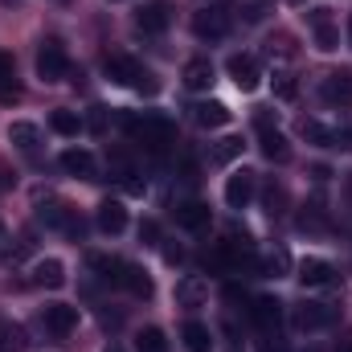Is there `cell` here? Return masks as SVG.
Instances as JSON below:
<instances>
[{
	"label": "cell",
	"mask_w": 352,
	"mask_h": 352,
	"mask_svg": "<svg viewBox=\"0 0 352 352\" xmlns=\"http://www.w3.org/2000/svg\"><path fill=\"white\" fill-rule=\"evenodd\" d=\"M21 98V82H16V66H12V54L0 50V102H16Z\"/></svg>",
	"instance_id": "obj_21"
},
{
	"label": "cell",
	"mask_w": 352,
	"mask_h": 352,
	"mask_svg": "<svg viewBox=\"0 0 352 352\" xmlns=\"http://www.w3.org/2000/svg\"><path fill=\"white\" fill-rule=\"evenodd\" d=\"M135 352H168V336L160 328H140L135 332Z\"/></svg>",
	"instance_id": "obj_27"
},
{
	"label": "cell",
	"mask_w": 352,
	"mask_h": 352,
	"mask_svg": "<svg viewBox=\"0 0 352 352\" xmlns=\"http://www.w3.org/2000/svg\"><path fill=\"white\" fill-rule=\"evenodd\" d=\"M316 29V45L324 50V54H332L336 45H340V33H336V25L332 21H324V25H311Z\"/></svg>",
	"instance_id": "obj_33"
},
{
	"label": "cell",
	"mask_w": 352,
	"mask_h": 352,
	"mask_svg": "<svg viewBox=\"0 0 352 352\" xmlns=\"http://www.w3.org/2000/svg\"><path fill=\"white\" fill-rule=\"evenodd\" d=\"M295 278H299L303 287H332V283H336V266L328 263V258H303Z\"/></svg>",
	"instance_id": "obj_12"
},
{
	"label": "cell",
	"mask_w": 352,
	"mask_h": 352,
	"mask_svg": "<svg viewBox=\"0 0 352 352\" xmlns=\"http://www.w3.org/2000/svg\"><path fill=\"white\" fill-rule=\"evenodd\" d=\"M107 78L115 82V87H131L140 90V94H156L160 90V82H156V74L152 70H144L135 58H127V54H107Z\"/></svg>",
	"instance_id": "obj_1"
},
{
	"label": "cell",
	"mask_w": 352,
	"mask_h": 352,
	"mask_svg": "<svg viewBox=\"0 0 352 352\" xmlns=\"http://www.w3.org/2000/svg\"><path fill=\"white\" fill-rule=\"evenodd\" d=\"M164 258H168V263H184V250H180V246H168Z\"/></svg>",
	"instance_id": "obj_38"
},
{
	"label": "cell",
	"mask_w": 352,
	"mask_h": 352,
	"mask_svg": "<svg viewBox=\"0 0 352 352\" xmlns=\"http://www.w3.org/2000/svg\"><path fill=\"white\" fill-rule=\"evenodd\" d=\"M254 188H258V180L250 168H238V173L226 180V205L230 209H246L250 201H254Z\"/></svg>",
	"instance_id": "obj_9"
},
{
	"label": "cell",
	"mask_w": 352,
	"mask_h": 352,
	"mask_svg": "<svg viewBox=\"0 0 352 352\" xmlns=\"http://www.w3.org/2000/svg\"><path fill=\"white\" fill-rule=\"evenodd\" d=\"M37 221H45L50 230H66V234L82 238V221H78V213H74L66 201H50V205H41V209H37Z\"/></svg>",
	"instance_id": "obj_6"
},
{
	"label": "cell",
	"mask_w": 352,
	"mask_h": 352,
	"mask_svg": "<svg viewBox=\"0 0 352 352\" xmlns=\"http://www.w3.org/2000/svg\"><path fill=\"white\" fill-rule=\"evenodd\" d=\"M107 352H119V349H107Z\"/></svg>",
	"instance_id": "obj_44"
},
{
	"label": "cell",
	"mask_w": 352,
	"mask_h": 352,
	"mask_svg": "<svg viewBox=\"0 0 352 352\" xmlns=\"http://www.w3.org/2000/svg\"><path fill=\"white\" fill-rule=\"evenodd\" d=\"M299 131H303L307 144H316V148H332V127H324L320 119H303Z\"/></svg>",
	"instance_id": "obj_28"
},
{
	"label": "cell",
	"mask_w": 352,
	"mask_h": 352,
	"mask_svg": "<svg viewBox=\"0 0 352 352\" xmlns=\"http://www.w3.org/2000/svg\"><path fill=\"white\" fill-rule=\"evenodd\" d=\"M192 111H197V123H201V127H226V123L234 119V111H230L226 102H217V98H209V102H197Z\"/></svg>",
	"instance_id": "obj_19"
},
{
	"label": "cell",
	"mask_w": 352,
	"mask_h": 352,
	"mask_svg": "<svg viewBox=\"0 0 352 352\" xmlns=\"http://www.w3.org/2000/svg\"><path fill=\"white\" fill-rule=\"evenodd\" d=\"M287 4H307V0H287Z\"/></svg>",
	"instance_id": "obj_42"
},
{
	"label": "cell",
	"mask_w": 352,
	"mask_h": 352,
	"mask_svg": "<svg viewBox=\"0 0 352 352\" xmlns=\"http://www.w3.org/2000/svg\"><path fill=\"white\" fill-rule=\"evenodd\" d=\"M258 148H263L266 160H287V156H291V148H287V135L270 127V115H266V111L258 115Z\"/></svg>",
	"instance_id": "obj_11"
},
{
	"label": "cell",
	"mask_w": 352,
	"mask_h": 352,
	"mask_svg": "<svg viewBox=\"0 0 352 352\" xmlns=\"http://www.w3.org/2000/svg\"><path fill=\"white\" fill-rule=\"evenodd\" d=\"M226 70H230V78H234V87L238 90H258V82H263V74H258V62L254 58H246V54H234L230 62H226Z\"/></svg>",
	"instance_id": "obj_10"
},
{
	"label": "cell",
	"mask_w": 352,
	"mask_h": 352,
	"mask_svg": "<svg viewBox=\"0 0 352 352\" xmlns=\"http://www.w3.org/2000/svg\"><path fill=\"white\" fill-rule=\"evenodd\" d=\"M180 336H184V349L188 352H209L213 349V336H209V328H205L201 320H188Z\"/></svg>",
	"instance_id": "obj_23"
},
{
	"label": "cell",
	"mask_w": 352,
	"mask_h": 352,
	"mask_svg": "<svg viewBox=\"0 0 352 352\" xmlns=\"http://www.w3.org/2000/svg\"><path fill=\"white\" fill-rule=\"evenodd\" d=\"M87 263L102 283H115V287H119V278H123V263H119V258H111V254H90Z\"/></svg>",
	"instance_id": "obj_24"
},
{
	"label": "cell",
	"mask_w": 352,
	"mask_h": 352,
	"mask_svg": "<svg viewBox=\"0 0 352 352\" xmlns=\"http://www.w3.org/2000/svg\"><path fill=\"white\" fill-rule=\"evenodd\" d=\"M242 148H246V144H242L238 135H226V140H217V144H213V164H234V160L242 156Z\"/></svg>",
	"instance_id": "obj_29"
},
{
	"label": "cell",
	"mask_w": 352,
	"mask_h": 352,
	"mask_svg": "<svg viewBox=\"0 0 352 352\" xmlns=\"http://www.w3.org/2000/svg\"><path fill=\"white\" fill-rule=\"evenodd\" d=\"M176 221L197 234V230L209 226V205H201V201H180V205H176Z\"/></svg>",
	"instance_id": "obj_20"
},
{
	"label": "cell",
	"mask_w": 352,
	"mask_h": 352,
	"mask_svg": "<svg viewBox=\"0 0 352 352\" xmlns=\"http://www.w3.org/2000/svg\"><path fill=\"white\" fill-rule=\"evenodd\" d=\"M50 127H54L58 135H66V140H70V135H78V131H82V119H78L74 111H54V115H50Z\"/></svg>",
	"instance_id": "obj_30"
},
{
	"label": "cell",
	"mask_w": 352,
	"mask_h": 352,
	"mask_svg": "<svg viewBox=\"0 0 352 352\" xmlns=\"http://www.w3.org/2000/svg\"><path fill=\"white\" fill-rule=\"evenodd\" d=\"M127 131L148 148V152H164L168 144L176 140V127H173V119H164V115H144V119H127Z\"/></svg>",
	"instance_id": "obj_2"
},
{
	"label": "cell",
	"mask_w": 352,
	"mask_h": 352,
	"mask_svg": "<svg viewBox=\"0 0 352 352\" xmlns=\"http://www.w3.org/2000/svg\"><path fill=\"white\" fill-rule=\"evenodd\" d=\"M98 230H102V234H123V230H127V205L107 197V201L98 205Z\"/></svg>",
	"instance_id": "obj_16"
},
{
	"label": "cell",
	"mask_w": 352,
	"mask_h": 352,
	"mask_svg": "<svg viewBox=\"0 0 352 352\" xmlns=\"http://www.w3.org/2000/svg\"><path fill=\"white\" fill-rule=\"evenodd\" d=\"M291 324L299 332H320V328H332L336 324V307L332 303H316V299H303L291 307Z\"/></svg>",
	"instance_id": "obj_3"
},
{
	"label": "cell",
	"mask_w": 352,
	"mask_h": 352,
	"mask_svg": "<svg viewBox=\"0 0 352 352\" xmlns=\"http://www.w3.org/2000/svg\"><path fill=\"white\" fill-rule=\"evenodd\" d=\"M4 242H8V230L0 226V254H4Z\"/></svg>",
	"instance_id": "obj_39"
},
{
	"label": "cell",
	"mask_w": 352,
	"mask_h": 352,
	"mask_svg": "<svg viewBox=\"0 0 352 352\" xmlns=\"http://www.w3.org/2000/svg\"><path fill=\"white\" fill-rule=\"evenodd\" d=\"M29 283H33V287L58 291V287H66V266L58 263V258H37L33 270H29Z\"/></svg>",
	"instance_id": "obj_14"
},
{
	"label": "cell",
	"mask_w": 352,
	"mask_h": 352,
	"mask_svg": "<svg viewBox=\"0 0 352 352\" xmlns=\"http://www.w3.org/2000/svg\"><path fill=\"white\" fill-rule=\"evenodd\" d=\"M70 74V58H66V50H62V41H41V50H37V78L41 82H62Z\"/></svg>",
	"instance_id": "obj_4"
},
{
	"label": "cell",
	"mask_w": 352,
	"mask_h": 352,
	"mask_svg": "<svg viewBox=\"0 0 352 352\" xmlns=\"http://www.w3.org/2000/svg\"><path fill=\"white\" fill-rule=\"evenodd\" d=\"M192 33L201 37V41H221L226 33H230V16L213 4V8H201V12H192Z\"/></svg>",
	"instance_id": "obj_7"
},
{
	"label": "cell",
	"mask_w": 352,
	"mask_h": 352,
	"mask_svg": "<svg viewBox=\"0 0 352 352\" xmlns=\"http://www.w3.org/2000/svg\"><path fill=\"white\" fill-rule=\"evenodd\" d=\"M349 41H352V16H349Z\"/></svg>",
	"instance_id": "obj_43"
},
{
	"label": "cell",
	"mask_w": 352,
	"mask_h": 352,
	"mask_svg": "<svg viewBox=\"0 0 352 352\" xmlns=\"http://www.w3.org/2000/svg\"><path fill=\"white\" fill-rule=\"evenodd\" d=\"M41 324H45V332H54L62 340V336H70L78 328V307H70V303H45L41 307Z\"/></svg>",
	"instance_id": "obj_8"
},
{
	"label": "cell",
	"mask_w": 352,
	"mask_h": 352,
	"mask_svg": "<svg viewBox=\"0 0 352 352\" xmlns=\"http://www.w3.org/2000/svg\"><path fill=\"white\" fill-rule=\"evenodd\" d=\"M274 94H278V98H287V102H291V98H295V94H299V82H295V78H291V74H274Z\"/></svg>",
	"instance_id": "obj_35"
},
{
	"label": "cell",
	"mask_w": 352,
	"mask_h": 352,
	"mask_svg": "<svg viewBox=\"0 0 352 352\" xmlns=\"http://www.w3.org/2000/svg\"><path fill=\"white\" fill-rule=\"evenodd\" d=\"M336 352H352V344H340V349H336Z\"/></svg>",
	"instance_id": "obj_40"
},
{
	"label": "cell",
	"mask_w": 352,
	"mask_h": 352,
	"mask_svg": "<svg viewBox=\"0 0 352 352\" xmlns=\"http://www.w3.org/2000/svg\"><path fill=\"white\" fill-rule=\"evenodd\" d=\"M250 316H254V324L263 328L266 336L283 328V303H278L274 295H258V299H254V307H250Z\"/></svg>",
	"instance_id": "obj_13"
},
{
	"label": "cell",
	"mask_w": 352,
	"mask_h": 352,
	"mask_svg": "<svg viewBox=\"0 0 352 352\" xmlns=\"http://www.w3.org/2000/svg\"><path fill=\"white\" fill-rule=\"evenodd\" d=\"M119 287H127L135 299H152V278H148V270L144 266H135V263H123V278H119Z\"/></svg>",
	"instance_id": "obj_18"
},
{
	"label": "cell",
	"mask_w": 352,
	"mask_h": 352,
	"mask_svg": "<svg viewBox=\"0 0 352 352\" xmlns=\"http://www.w3.org/2000/svg\"><path fill=\"white\" fill-rule=\"evenodd\" d=\"M263 270H266V274H274V278H283V274H291V254H287V246H274V250L266 254Z\"/></svg>",
	"instance_id": "obj_32"
},
{
	"label": "cell",
	"mask_w": 352,
	"mask_h": 352,
	"mask_svg": "<svg viewBox=\"0 0 352 352\" xmlns=\"http://www.w3.org/2000/svg\"><path fill=\"white\" fill-rule=\"evenodd\" d=\"M320 94H324V102H332V107H349V102H352V74H349V70L328 74V78H324V87H320Z\"/></svg>",
	"instance_id": "obj_15"
},
{
	"label": "cell",
	"mask_w": 352,
	"mask_h": 352,
	"mask_svg": "<svg viewBox=\"0 0 352 352\" xmlns=\"http://www.w3.org/2000/svg\"><path fill=\"white\" fill-rule=\"evenodd\" d=\"M25 328L12 320H0V352H25Z\"/></svg>",
	"instance_id": "obj_26"
},
{
	"label": "cell",
	"mask_w": 352,
	"mask_h": 352,
	"mask_svg": "<svg viewBox=\"0 0 352 352\" xmlns=\"http://www.w3.org/2000/svg\"><path fill=\"white\" fill-rule=\"evenodd\" d=\"M205 295H209V291H205L201 278H180V283H176V303H184V307H201Z\"/></svg>",
	"instance_id": "obj_25"
},
{
	"label": "cell",
	"mask_w": 352,
	"mask_h": 352,
	"mask_svg": "<svg viewBox=\"0 0 352 352\" xmlns=\"http://www.w3.org/2000/svg\"><path fill=\"white\" fill-rule=\"evenodd\" d=\"M62 168L70 176H82V180H94V156L82 152V148H66L62 152Z\"/></svg>",
	"instance_id": "obj_22"
},
{
	"label": "cell",
	"mask_w": 352,
	"mask_h": 352,
	"mask_svg": "<svg viewBox=\"0 0 352 352\" xmlns=\"http://www.w3.org/2000/svg\"><path fill=\"white\" fill-rule=\"evenodd\" d=\"M266 213H270V217H278V213H287V209H283V205H287V188H283V184H270V188H266Z\"/></svg>",
	"instance_id": "obj_34"
},
{
	"label": "cell",
	"mask_w": 352,
	"mask_h": 352,
	"mask_svg": "<svg viewBox=\"0 0 352 352\" xmlns=\"http://www.w3.org/2000/svg\"><path fill=\"white\" fill-rule=\"evenodd\" d=\"M8 144H16L21 152H33L37 148V127L33 123H12L8 127Z\"/></svg>",
	"instance_id": "obj_31"
},
{
	"label": "cell",
	"mask_w": 352,
	"mask_h": 352,
	"mask_svg": "<svg viewBox=\"0 0 352 352\" xmlns=\"http://www.w3.org/2000/svg\"><path fill=\"white\" fill-rule=\"evenodd\" d=\"M344 188H349V197H352V173H349V184H344Z\"/></svg>",
	"instance_id": "obj_41"
},
{
	"label": "cell",
	"mask_w": 352,
	"mask_h": 352,
	"mask_svg": "<svg viewBox=\"0 0 352 352\" xmlns=\"http://www.w3.org/2000/svg\"><path fill=\"white\" fill-rule=\"evenodd\" d=\"M213 82H217V70H213L209 58H192V62L184 66V87L188 90H209Z\"/></svg>",
	"instance_id": "obj_17"
},
{
	"label": "cell",
	"mask_w": 352,
	"mask_h": 352,
	"mask_svg": "<svg viewBox=\"0 0 352 352\" xmlns=\"http://www.w3.org/2000/svg\"><path fill=\"white\" fill-rule=\"evenodd\" d=\"M173 25V4L168 0H148L135 8V29L140 33H164Z\"/></svg>",
	"instance_id": "obj_5"
},
{
	"label": "cell",
	"mask_w": 352,
	"mask_h": 352,
	"mask_svg": "<svg viewBox=\"0 0 352 352\" xmlns=\"http://www.w3.org/2000/svg\"><path fill=\"white\" fill-rule=\"evenodd\" d=\"M140 242L156 246V242H160V226H156V221H144V226H140Z\"/></svg>",
	"instance_id": "obj_36"
},
{
	"label": "cell",
	"mask_w": 352,
	"mask_h": 352,
	"mask_svg": "<svg viewBox=\"0 0 352 352\" xmlns=\"http://www.w3.org/2000/svg\"><path fill=\"white\" fill-rule=\"evenodd\" d=\"M90 127L102 131V107H90Z\"/></svg>",
	"instance_id": "obj_37"
}]
</instances>
